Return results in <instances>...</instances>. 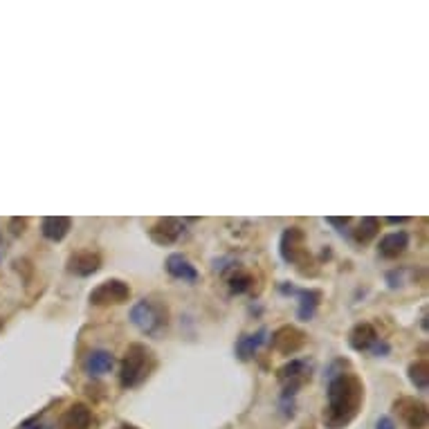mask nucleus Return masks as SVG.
<instances>
[{
	"label": "nucleus",
	"mask_w": 429,
	"mask_h": 429,
	"mask_svg": "<svg viewBox=\"0 0 429 429\" xmlns=\"http://www.w3.org/2000/svg\"><path fill=\"white\" fill-rule=\"evenodd\" d=\"M364 404V385L351 371L335 373L328 383V407L324 423L328 429H344L351 425Z\"/></svg>",
	"instance_id": "obj_1"
},
{
	"label": "nucleus",
	"mask_w": 429,
	"mask_h": 429,
	"mask_svg": "<svg viewBox=\"0 0 429 429\" xmlns=\"http://www.w3.org/2000/svg\"><path fill=\"white\" fill-rule=\"evenodd\" d=\"M156 368V355L144 344H130L122 366H119V385L124 389H135L142 383H147V378Z\"/></svg>",
	"instance_id": "obj_2"
},
{
	"label": "nucleus",
	"mask_w": 429,
	"mask_h": 429,
	"mask_svg": "<svg viewBox=\"0 0 429 429\" xmlns=\"http://www.w3.org/2000/svg\"><path fill=\"white\" fill-rule=\"evenodd\" d=\"M130 321L147 335H158L169 324V311L164 304H158L153 299H139L130 308Z\"/></svg>",
	"instance_id": "obj_3"
},
{
	"label": "nucleus",
	"mask_w": 429,
	"mask_h": 429,
	"mask_svg": "<svg viewBox=\"0 0 429 429\" xmlns=\"http://www.w3.org/2000/svg\"><path fill=\"white\" fill-rule=\"evenodd\" d=\"M279 252L285 263H292L294 268H299L301 274H308L306 266H313L311 252H308V245H306V232L301 228H288L281 234Z\"/></svg>",
	"instance_id": "obj_4"
},
{
	"label": "nucleus",
	"mask_w": 429,
	"mask_h": 429,
	"mask_svg": "<svg viewBox=\"0 0 429 429\" xmlns=\"http://www.w3.org/2000/svg\"><path fill=\"white\" fill-rule=\"evenodd\" d=\"M88 299L92 306H119L130 299V288L122 279H106L90 292Z\"/></svg>",
	"instance_id": "obj_5"
},
{
	"label": "nucleus",
	"mask_w": 429,
	"mask_h": 429,
	"mask_svg": "<svg viewBox=\"0 0 429 429\" xmlns=\"http://www.w3.org/2000/svg\"><path fill=\"white\" fill-rule=\"evenodd\" d=\"M277 378L283 387V398L294 396V393L311 380V364L304 360H290L288 364H283L279 368Z\"/></svg>",
	"instance_id": "obj_6"
},
{
	"label": "nucleus",
	"mask_w": 429,
	"mask_h": 429,
	"mask_svg": "<svg viewBox=\"0 0 429 429\" xmlns=\"http://www.w3.org/2000/svg\"><path fill=\"white\" fill-rule=\"evenodd\" d=\"M393 411L409 429H425L427 427V404L411 396H402L393 402Z\"/></svg>",
	"instance_id": "obj_7"
},
{
	"label": "nucleus",
	"mask_w": 429,
	"mask_h": 429,
	"mask_svg": "<svg viewBox=\"0 0 429 429\" xmlns=\"http://www.w3.org/2000/svg\"><path fill=\"white\" fill-rule=\"evenodd\" d=\"M304 344H306V332L297 326H281L272 332V340H270V347L281 355L299 353L304 349Z\"/></svg>",
	"instance_id": "obj_8"
},
{
	"label": "nucleus",
	"mask_w": 429,
	"mask_h": 429,
	"mask_svg": "<svg viewBox=\"0 0 429 429\" xmlns=\"http://www.w3.org/2000/svg\"><path fill=\"white\" fill-rule=\"evenodd\" d=\"M149 236L156 245H173L185 236V225L178 218H160L149 230Z\"/></svg>",
	"instance_id": "obj_9"
},
{
	"label": "nucleus",
	"mask_w": 429,
	"mask_h": 429,
	"mask_svg": "<svg viewBox=\"0 0 429 429\" xmlns=\"http://www.w3.org/2000/svg\"><path fill=\"white\" fill-rule=\"evenodd\" d=\"M66 268L75 277H90L101 268V256L92 249H81V252L70 254L66 261Z\"/></svg>",
	"instance_id": "obj_10"
},
{
	"label": "nucleus",
	"mask_w": 429,
	"mask_h": 429,
	"mask_svg": "<svg viewBox=\"0 0 429 429\" xmlns=\"http://www.w3.org/2000/svg\"><path fill=\"white\" fill-rule=\"evenodd\" d=\"M281 290L285 294H294L297 299H299V311H297L299 319H304V321L313 319L317 306H319V299H321V294L317 290H299V288H292V285H288V283H283Z\"/></svg>",
	"instance_id": "obj_11"
},
{
	"label": "nucleus",
	"mask_w": 429,
	"mask_h": 429,
	"mask_svg": "<svg viewBox=\"0 0 429 429\" xmlns=\"http://www.w3.org/2000/svg\"><path fill=\"white\" fill-rule=\"evenodd\" d=\"M164 268H166V272H169L173 279H180V281H187V283H196L200 279L196 266L187 256H182V254H171L169 259H166Z\"/></svg>",
	"instance_id": "obj_12"
},
{
	"label": "nucleus",
	"mask_w": 429,
	"mask_h": 429,
	"mask_svg": "<svg viewBox=\"0 0 429 429\" xmlns=\"http://www.w3.org/2000/svg\"><path fill=\"white\" fill-rule=\"evenodd\" d=\"M378 340H380L378 330H375L373 324H368V321H362V324L353 326V330L349 332V344H351V349L357 351V353L371 351Z\"/></svg>",
	"instance_id": "obj_13"
},
{
	"label": "nucleus",
	"mask_w": 429,
	"mask_h": 429,
	"mask_svg": "<svg viewBox=\"0 0 429 429\" xmlns=\"http://www.w3.org/2000/svg\"><path fill=\"white\" fill-rule=\"evenodd\" d=\"M115 366V357L104 351V349H97V351H90L86 355V360H83V371L92 378H99V375H106L111 373Z\"/></svg>",
	"instance_id": "obj_14"
},
{
	"label": "nucleus",
	"mask_w": 429,
	"mask_h": 429,
	"mask_svg": "<svg viewBox=\"0 0 429 429\" xmlns=\"http://www.w3.org/2000/svg\"><path fill=\"white\" fill-rule=\"evenodd\" d=\"M407 247H409V234L404 230H398V232L387 234L383 241H380L378 252L383 259H398L400 254H404Z\"/></svg>",
	"instance_id": "obj_15"
},
{
	"label": "nucleus",
	"mask_w": 429,
	"mask_h": 429,
	"mask_svg": "<svg viewBox=\"0 0 429 429\" xmlns=\"http://www.w3.org/2000/svg\"><path fill=\"white\" fill-rule=\"evenodd\" d=\"M63 429H90L92 427V411L88 404H73L70 409H66L61 418Z\"/></svg>",
	"instance_id": "obj_16"
},
{
	"label": "nucleus",
	"mask_w": 429,
	"mask_h": 429,
	"mask_svg": "<svg viewBox=\"0 0 429 429\" xmlns=\"http://www.w3.org/2000/svg\"><path fill=\"white\" fill-rule=\"evenodd\" d=\"M266 335H268V330L266 328H259L256 332H252V335H241V337H238V342H236L238 360H241V362L252 360V357L256 355V351H259V347L266 342Z\"/></svg>",
	"instance_id": "obj_17"
},
{
	"label": "nucleus",
	"mask_w": 429,
	"mask_h": 429,
	"mask_svg": "<svg viewBox=\"0 0 429 429\" xmlns=\"http://www.w3.org/2000/svg\"><path fill=\"white\" fill-rule=\"evenodd\" d=\"M70 230H73V220H70L68 216H47L41 223L43 236L47 238V241H54V243L63 241Z\"/></svg>",
	"instance_id": "obj_18"
},
{
	"label": "nucleus",
	"mask_w": 429,
	"mask_h": 429,
	"mask_svg": "<svg viewBox=\"0 0 429 429\" xmlns=\"http://www.w3.org/2000/svg\"><path fill=\"white\" fill-rule=\"evenodd\" d=\"M380 232V220L373 218V216H366L360 220V225H357V230H353V238L357 243H368L371 238H375Z\"/></svg>",
	"instance_id": "obj_19"
},
{
	"label": "nucleus",
	"mask_w": 429,
	"mask_h": 429,
	"mask_svg": "<svg viewBox=\"0 0 429 429\" xmlns=\"http://www.w3.org/2000/svg\"><path fill=\"white\" fill-rule=\"evenodd\" d=\"M407 373H409V380H411V385L418 389V391H427V385H429V366L425 360H416L409 364L407 368Z\"/></svg>",
	"instance_id": "obj_20"
},
{
	"label": "nucleus",
	"mask_w": 429,
	"mask_h": 429,
	"mask_svg": "<svg viewBox=\"0 0 429 429\" xmlns=\"http://www.w3.org/2000/svg\"><path fill=\"white\" fill-rule=\"evenodd\" d=\"M228 283H230V290L234 294H243V292H247L254 285V277H252V272L238 268V270H234V274L228 279Z\"/></svg>",
	"instance_id": "obj_21"
},
{
	"label": "nucleus",
	"mask_w": 429,
	"mask_h": 429,
	"mask_svg": "<svg viewBox=\"0 0 429 429\" xmlns=\"http://www.w3.org/2000/svg\"><path fill=\"white\" fill-rule=\"evenodd\" d=\"M11 232H14V236H20L23 232H25V228H27V220L25 218H11Z\"/></svg>",
	"instance_id": "obj_22"
},
{
	"label": "nucleus",
	"mask_w": 429,
	"mask_h": 429,
	"mask_svg": "<svg viewBox=\"0 0 429 429\" xmlns=\"http://www.w3.org/2000/svg\"><path fill=\"white\" fill-rule=\"evenodd\" d=\"M328 223H330V225H335V228H347V225L351 223V218H332V216H330Z\"/></svg>",
	"instance_id": "obj_23"
},
{
	"label": "nucleus",
	"mask_w": 429,
	"mask_h": 429,
	"mask_svg": "<svg viewBox=\"0 0 429 429\" xmlns=\"http://www.w3.org/2000/svg\"><path fill=\"white\" fill-rule=\"evenodd\" d=\"M375 429H396V427H393V421H391V418H380L378 425H375Z\"/></svg>",
	"instance_id": "obj_24"
},
{
	"label": "nucleus",
	"mask_w": 429,
	"mask_h": 429,
	"mask_svg": "<svg viewBox=\"0 0 429 429\" xmlns=\"http://www.w3.org/2000/svg\"><path fill=\"white\" fill-rule=\"evenodd\" d=\"M404 220H407L404 216H400V218H389V223H393V225H396V223H404Z\"/></svg>",
	"instance_id": "obj_25"
},
{
	"label": "nucleus",
	"mask_w": 429,
	"mask_h": 429,
	"mask_svg": "<svg viewBox=\"0 0 429 429\" xmlns=\"http://www.w3.org/2000/svg\"><path fill=\"white\" fill-rule=\"evenodd\" d=\"M23 429H39V425H25Z\"/></svg>",
	"instance_id": "obj_26"
},
{
	"label": "nucleus",
	"mask_w": 429,
	"mask_h": 429,
	"mask_svg": "<svg viewBox=\"0 0 429 429\" xmlns=\"http://www.w3.org/2000/svg\"><path fill=\"white\" fill-rule=\"evenodd\" d=\"M119 429H137V427H133V425H122Z\"/></svg>",
	"instance_id": "obj_27"
}]
</instances>
